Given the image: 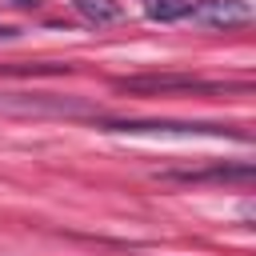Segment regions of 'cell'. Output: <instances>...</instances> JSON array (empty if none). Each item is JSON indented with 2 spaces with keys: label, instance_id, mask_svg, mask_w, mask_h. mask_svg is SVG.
I'll return each mask as SVG.
<instances>
[{
  "label": "cell",
  "instance_id": "1",
  "mask_svg": "<svg viewBox=\"0 0 256 256\" xmlns=\"http://www.w3.org/2000/svg\"><path fill=\"white\" fill-rule=\"evenodd\" d=\"M116 88L140 92V96H164V92H248V84L200 80V76H120Z\"/></svg>",
  "mask_w": 256,
  "mask_h": 256
},
{
  "label": "cell",
  "instance_id": "2",
  "mask_svg": "<svg viewBox=\"0 0 256 256\" xmlns=\"http://www.w3.org/2000/svg\"><path fill=\"white\" fill-rule=\"evenodd\" d=\"M100 128H108V132H168V136L208 132V136H236V140H244V132H232L228 124H196V120H100Z\"/></svg>",
  "mask_w": 256,
  "mask_h": 256
},
{
  "label": "cell",
  "instance_id": "3",
  "mask_svg": "<svg viewBox=\"0 0 256 256\" xmlns=\"http://www.w3.org/2000/svg\"><path fill=\"white\" fill-rule=\"evenodd\" d=\"M192 16L204 20V24H212V28H224V32L228 28H248L256 20V12H252L248 0H196Z\"/></svg>",
  "mask_w": 256,
  "mask_h": 256
},
{
  "label": "cell",
  "instance_id": "4",
  "mask_svg": "<svg viewBox=\"0 0 256 256\" xmlns=\"http://www.w3.org/2000/svg\"><path fill=\"white\" fill-rule=\"evenodd\" d=\"M164 180H180V184H208V180L228 184V180H236V184H248L252 164H216V168H200V172H164Z\"/></svg>",
  "mask_w": 256,
  "mask_h": 256
},
{
  "label": "cell",
  "instance_id": "5",
  "mask_svg": "<svg viewBox=\"0 0 256 256\" xmlns=\"http://www.w3.org/2000/svg\"><path fill=\"white\" fill-rule=\"evenodd\" d=\"M196 8V0H144V12L148 20H160V24H176V20H188Z\"/></svg>",
  "mask_w": 256,
  "mask_h": 256
},
{
  "label": "cell",
  "instance_id": "6",
  "mask_svg": "<svg viewBox=\"0 0 256 256\" xmlns=\"http://www.w3.org/2000/svg\"><path fill=\"white\" fill-rule=\"evenodd\" d=\"M72 8L88 20V24H116L120 16H124V8L116 4V0H72Z\"/></svg>",
  "mask_w": 256,
  "mask_h": 256
},
{
  "label": "cell",
  "instance_id": "7",
  "mask_svg": "<svg viewBox=\"0 0 256 256\" xmlns=\"http://www.w3.org/2000/svg\"><path fill=\"white\" fill-rule=\"evenodd\" d=\"M12 4H20V8H28V4H36V0H12Z\"/></svg>",
  "mask_w": 256,
  "mask_h": 256
}]
</instances>
